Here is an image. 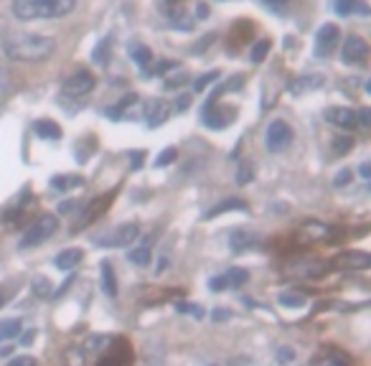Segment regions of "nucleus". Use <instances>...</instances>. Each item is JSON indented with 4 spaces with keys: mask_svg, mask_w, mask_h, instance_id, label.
<instances>
[{
    "mask_svg": "<svg viewBox=\"0 0 371 366\" xmlns=\"http://www.w3.org/2000/svg\"><path fill=\"white\" fill-rule=\"evenodd\" d=\"M323 84V76L320 74H303L297 76L295 82L288 84L290 94H295V97H300V94H305V92H315Z\"/></svg>",
    "mask_w": 371,
    "mask_h": 366,
    "instance_id": "nucleus-13",
    "label": "nucleus"
},
{
    "mask_svg": "<svg viewBox=\"0 0 371 366\" xmlns=\"http://www.w3.org/2000/svg\"><path fill=\"white\" fill-rule=\"evenodd\" d=\"M31 292H33L36 298H49V295H53L51 280H49V277H33V283H31Z\"/></svg>",
    "mask_w": 371,
    "mask_h": 366,
    "instance_id": "nucleus-26",
    "label": "nucleus"
},
{
    "mask_svg": "<svg viewBox=\"0 0 371 366\" xmlns=\"http://www.w3.org/2000/svg\"><path fill=\"white\" fill-rule=\"evenodd\" d=\"M84 178L82 176H74V173H69V176H53L51 178V188L53 191H72V188L82 186Z\"/></svg>",
    "mask_w": 371,
    "mask_h": 366,
    "instance_id": "nucleus-21",
    "label": "nucleus"
},
{
    "mask_svg": "<svg viewBox=\"0 0 371 366\" xmlns=\"http://www.w3.org/2000/svg\"><path fill=\"white\" fill-rule=\"evenodd\" d=\"M300 234H303L305 240L318 242V240H328V237L333 234V229H331L328 224H323V222H305Z\"/></svg>",
    "mask_w": 371,
    "mask_h": 366,
    "instance_id": "nucleus-17",
    "label": "nucleus"
},
{
    "mask_svg": "<svg viewBox=\"0 0 371 366\" xmlns=\"http://www.w3.org/2000/svg\"><path fill=\"white\" fill-rule=\"evenodd\" d=\"M112 344L110 336H104V333H92V336H87V341H84V353H94V351H102V349H107V346Z\"/></svg>",
    "mask_w": 371,
    "mask_h": 366,
    "instance_id": "nucleus-23",
    "label": "nucleus"
},
{
    "mask_svg": "<svg viewBox=\"0 0 371 366\" xmlns=\"http://www.w3.org/2000/svg\"><path fill=\"white\" fill-rule=\"evenodd\" d=\"M356 122L361 127H371V110H369V107L358 110V113H356Z\"/></svg>",
    "mask_w": 371,
    "mask_h": 366,
    "instance_id": "nucleus-42",
    "label": "nucleus"
},
{
    "mask_svg": "<svg viewBox=\"0 0 371 366\" xmlns=\"http://www.w3.org/2000/svg\"><path fill=\"white\" fill-rule=\"evenodd\" d=\"M249 206H247V201H242V199H224V201H219L216 206H211V209L204 214L206 219H214V217H222V214H226V211H247Z\"/></svg>",
    "mask_w": 371,
    "mask_h": 366,
    "instance_id": "nucleus-16",
    "label": "nucleus"
},
{
    "mask_svg": "<svg viewBox=\"0 0 371 366\" xmlns=\"http://www.w3.org/2000/svg\"><path fill=\"white\" fill-rule=\"evenodd\" d=\"M267 53H270V38H260V41L252 46V51H249V59H252V64H262Z\"/></svg>",
    "mask_w": 371,
    "mask_h": 366,
    "instance_id": "nucleus-30",
    "label": "nucleus"
},
{
    "mask_svg": "<svg viewBox=\"0 0 371 366\" xmlns=\"http://www.w3.org/2000/svg\"><path fill=\"white\" fill-rule=\"evenodd\" d=\"M99 272H102V290L107 292L110 298H115V295H117V277H115L112 262L104 260L102 265H99Z\"/></svg>",
    "mask_w": 371,
    "mask_h": 366,
    "instance_id": "nucleus-18",
    "label": "nucleus"
},
{
    "mask_svg": "<svg viewBox=\"0 0 371 366\" xmlns=\"http://www.w3.org/2000/svg\"><path fill=\"white\" fill-rule=\"evenodd\" d=\"M76 209H79V201H74V199L59 203V214H72V211H76Z\"/></svg>",
    "mask_w": 371,
    "mask_h": 366,
    "instance_id": "nucleus-44",
    "label": "nucleus"
},
{
    "mask_svg": "<svg viewBox=\"0 0 371 366\" xmlns=\"http://www.w3.org/2000/svg\"><path fill=\"white\" fill-rule=\"evenodd\" d=\"M326 120L338 127V130H354L358 125L356 113L351 107H331V110H326Z\"/></svg>",
    "mask_w": 371,
    "mask_h": 366,
    "instance_id": "nucleus-12",
    "label": "nucleus"
},
{
    "mask_svg": "<svg viewBox=\"0 0 371 366\" xmlns=\"http://www.w3.org/2000/svg\"><path fill=\"white\" fill-rule=\"evenodd\" d=\"M8 366H36V359L23 353V356H15V359H10V364H8Z\"/></svg>",
    "mask_w": 371,
    "mask_h": 366,
    "instance_id": "nucleus-43",
    "label": "nucleus"
},
{
    "mask_svg": "<svg viewBox=\"0 0 371 366\" xmlns=\"http://www.w3.org/2000/svg\"><path fill=\"white\" fill-rule=\"evenodd\" d=\"M331 150H333V156H346V153L354 150V138L351 135H338L331 142Z\"/></svg>",
    "mask_w": 371,
    "mask_h": 366,
    "instance_id": "nucleus-29",
    "label": "nucleus"
},
{
    "mask_svg": "<svg viewBox=\"0 0 371 366\" xmlns=\"http://www.w3.org/2000/svg\"><path fill=\"white\" fill-rule=\"evenodd\" d=\"M351 181H354V171H351V168H343L341 173H336L333 186H336V188H343V186H349Z\"/></svg>",
    "mask_w": 371,
    "mask_h": 366,
    "instance_id": "nucleus-35",
    "label": "nucleus"
},
{
    "mask_svg": "<svg viewBox=\"0 0 371 366\" xmlns=\"http://www.w3.org/2000/svg\"><path fill=\"white\" fill-rule=\"evenodd\" d=\"M358 0H336V13L338 15H349L356 8Z\"/></svg>",
    "mask_w": 371,
    "mask_h": 366,
    "instance_id": "nucleus-38",
    "label": "nucleus"
},
{
    "mask_svg": "<svg viewBox=\"0 0 371 366\" xmlns=\"http://www.w3.org/2000/svg\"><path fill=\"white\" fill-rule=\"evenodd\" d=\"M290 3H292V0H262V6L270 8L272 13H285L290 8Z\"/></svg>",
    "mask_w": 371,
    "mask_h": 366,
    "instance_id": "nucleus-34",
    "label": "nucleus"
},
{
    "mask_svg": "<svg viewBox=\"0 0 371 366\" xmlns=\"http://www.w3.org/2000/svg\"><path fill=\"white\" fill-rule=\"evenodd\" d=\"M179 310H181V313H191L193 318H201V315H204V310H201V308H196L193 303H179Z\"/></svg>",
    "mask_w": 371,
    "mask_h": 366,
    "instance_id": "nucleus-40",
    "label": "nucleus"
},
{
    "mask_svg": "<svg viewBox=\"0 0 371 366\" xmlns=\"http://www.w3.org/2000/svg\"><path fill=\"white\" fill-rule=\"evenodd\" d=\"M3 53L10 61H26V64H38L49 59L53 53V38L41 36V33H28V31H13L3 36Z\"/></svg>",
    "mask_w": 371,
    "mask_h": 366,
    "instance_id": "nucleus-1",
    "label": "nucleus"
},
{
    "mask_svg": "<svg viewBox=\"0 0 371 366\" xmlns=\"http://www.w3.org/2000/svg\"><path fill=\"white\" fill-rule=\"evenodd\" d=\"M10 351H13V346H3V349H0V356H8Z\"/></svg>",
    "mask_w": 371,
    "mask_h": 366,
    "instance_id": "nucleus-52",
    "label": "nucleus"
},
{
    "mask_svg": "<svg viewBox=\"0 0 371 366\" xmlns=\"http://www.w3.org/2000/svg\"><path fill=\"white\" fill-rule=\"evenodd\" d=\"M292 359H295V351H292L290 346H282L280 351H277V361H280V364H290Z\"/></svg>",
    "mask_w": 371,
    "mask_h": 366,
    "instance_id": "nucleus-39",
    "label": "nucleus"
},
{
    "mask_svg": "<svg viewBox=\"0 0 371 366\" xmlns=\"http://www.w3.org/2000/svg\"><path fill=\"white\" fill-rule=\"evenodd\" d=\"M64 359H67V366H84L87 364V353H84L82 346H72V349H67Z\"/></svg>",
    "mask_w": 371,
    "mask_h": 366,
    "instance_id": "nucleus-31",
    "label": "nucleus"
},
{
    "mask_svg": "<svg viewBox=\"0 0 371 366\" xmlns=\"http://www.w3.org/2000/svg\"><path fill=\"white\" fill-rule=\"evenodd\" d=\"M229 244L234 252H245V249L252 247V237H249V232H245V229H234V232L229 234Z\"/></svg>",
    "mask_w": 371,
    "mask_h": 366,
    "instance_id": "nucleus-24",
    "label": "nucleus"
},
{
    "mask_svg": "<svg viewBox=\"0 0 371 366\" xmlns=\"http://www.w3.org/2000/svg\"><path fill=\"white\" fill-rule=\"evenodd\" d=\"M94 87H97L94 74L87 72V69H79V72H74L69 79H64V87H61V90H64L67 97H84V94H90Z\"/></svg>",
    "mask_w": 371,
    "mask_h": 366,
    "instance_id": "nucleus-5",
    "label": "nucleus"
},
{
    "mask_svg": "<svg viewBox=\"0 0 371 366\" xmlns=\"http://www.w3.org/2000/svg\"><path fill=\"white\" fill-rule=\"evenodd\" d=\"M369 173H371L369 163H364V165H361V176H364V178H369Z\"/></svg>",
    "mask_w": 371,
    "mask_h": 366,
    "instance_id": "nucleus-50",
    "label": "nucleus"
},
{
    "mask_svg": "<svg viewBox=\"0 0 371 366\" xmlns=\"http://www.w3.org/2000/svg\"><path fill=\"white\" fill-rule=\"evenodd\" d=\"M188 105H191V94H181V97L176 99V107H179V110H186Z\"/></svg>",
    "mask_w": 371,
    "mask_h": 366,
    "instance_id": "nucleus-47",
    "label": "nucleus"
},
{
    "mask_svg": "<svg viewBox=\"0 0 371 366\" xmlns=\"http://www.w3.org/2000/svg\"><path fill=\"white\" fill-rule=\"evenodd\" d=\"M252 178H254L252 163H249V160H242V163H239V171H237V183H242V186H245V183H249Z\"/></svg>",
    "mask_w": 371,
    "mask_h": 366,
    "instance_id": "nucleus-33",
    "label": "nucleus"
},
{
    "mask_svg": "<svg viewBox=\"0 0 371 366\" xmlns=\"http://www.w3.org/2000/svg\"><path fill=\"white\" fill-rule=\"evenodd\" d=\"M59 229V222H56V217H51V214H46V217H41L38 222H33V224L23 232L21 237V249H33V247L44 244L49 237H53V232Z\"/></svg>",
    "mask_w": 371,
    "mask_h": 366,
    "instance_id": "nucleus-3",
    "label": "nucleus"
},
{
    "mask_svg": "<svg viewBox=\"0 0 371 366\" xmlns=\"http://www.w3.org/2000/svg\"><path fill=\"white\" fill-rule=\"evenodd\" d=\"M211 318H214V321H229L231 313L229 310H224V308H216L214 313H211Z\"/></svg>",
    "mask_w": 371,
    "mask_h": 366,
    "instance_id": "nucleus-45",
    "label": "nucleus"
},
{
    "mask_svg": "<svg viewBox=\"0 0 371 366\" xmlns=\"http://www.w3.org/2000/svg\"><path fill=\"white\" fill-rule=\"evenodd\" d=\"M208 288L214 292H222V290H226L229 285H226V280H224V275H216V277H211V283H208Z\"/></svg>",
    "mask_w": 371,
    "mask_h": 366,
    "instance_id": "nucleus-41",
    "label": "nucleus"
},
{
    "mask_svg": "<svg viewBox=\"0 0 371 366\" xmlns=\"http://www.w3.org/2000/svg\"><path fill=\"white\" fill-rule=\"evenodd\" d=\"M97 366H125V364H122V361H119V359H115V356H112V353H110L107 359H102Z\"/></svg>",
    "mask_w": 371,
    "mask_h": 366,
    "instance_id": "nucleus-46",
    "label": "nucleus"
},
{
    "mask_svg": "<svg viewBox=\"0 0 371 366\" xmlns=\"http://www.w3.org/2000/svg\"><path fill=\"white\" fill-rule=\"evenodd\" d=\"M224 280H226L229 288H242V285L249 280V272L242 269V267H231L229 272H224Z\"/></svg>",
    "mask_w": 371,
    "mask_h": 366,
    "instance_id": "nucleus-27",
    "label": "nucleus"
},
{
    "mask_svg": "<svg viewBox=\"0 0 371 366\" xmlns=\"http://www.w3.org/2000/svg\"><path fill=\"white\" fill-rule=\"evenodd\" d=\"M333 265L341 269H366L371 267V254L361 252V249H349V252L336 254Z\"/></svg>",
    "mask_w": 371,
    "mask_h": 366,
    "instance_id": "nucleus-11",
    "label": "nucleus"
},
{
    "mask_svg": "<svg viewBox=\"0 0 371 366\" xmlns=\"http://www.w3.org/2000/svg\"><path fill=\"white\" fill-rule=\"evenodd\" d=\"M31 341H33V333H26V336L21 338V344L26 346V344H31Z\"/></svg>",
    "mask_w": 371,
    "mask_h": 366,
    "instance_id": "nucleus-51",
    "label": "nucleus"
},
{
    "mask_svg": "<svg viewBox=\"0 0 371 366\" xmlns=\"http://www.w3.org/2000/svg\"><path fill=\"white\" fill-rule=\"evenodd\" d=\"M150 240H153V237H150ZM150 240H145L140 247L130 249V252H127V260L133 262V265H138V267H148L150 265Z\"/></svg>",
    "mask_w": 371,
    "mask_h": 366,
    "instance_id": "nucleus-19",
    "label": "nucleus"
},
{
    "mask_svg": "<svg viewBox=\"0 0 371 366\" xmlns=\"http://www.w3.org/2000/svg\"><path fill=\"white\" fill-rule=\"evenodd\" d=\"M76 0H13V13L21 21H38V18H64L72 13Z\"/></svg>",
    "mask_w": 371,
    "mask_h": 366,
    "instance_id": "nucleus-2",
    "label": "nucleus"
},
{
    "mask_svg": "<svg viewBox=\"0 0 371 366\" xmlns=\"http://www.w3.org/2000/svg\"><path fill=\"white\" fill-rule=\"evenodd\" d=\"M82 260H84V252L82 249H76V247H72V249H61L56 257H53V265L59 269H64V272H72V269L76 267V265H82Z\"/></svg>",
    "mask_w": 371,
    "mask_h": 366,
    "instance_id": "nucleus-14",
    "label": "nucleus"
},
{
    "mask_svg": "<svg viewBox=\"0 0 371 366\" xmlns=\"http://www.w3.org/2000/svg\"><path fill=\"white\" fill-rule=\"evenodd\" d=\"M341 56L346 64H364L366 56H369V44L361 36H349L343 44Z\"/></svg>",
    "mask_w": 371,
    "mask_h": 366,
    "instance_id": "nucleus-10",
    "label": "nucleus"
},
{
    "mask_svg": "<svg viewBox=\"0 0 371 366\" xmlns=\"http://www.w3.org/2000/svg\"><path fill=\"white\" fill-rule=\"evenodd\" d=\"M135 237H138V224L135 222H127V224L115 226L112 232H107L99 240V247H127L133 244Z\"/></svg>",
    "mask_w": 371,
    "mask_h": 366,
    "instance_id": "nucleus-7",
    "label": "nucleus"
},
{
    "mask_svg": "<svg viewBox=\"0 0 371 366\" xmlns=\"http://www.w3.org/2000/svg\"><path fill=\"white\" fill-rule=\"evenodd\" d=\"M338 38H341V31L336 23H326L323 28L318 31V36H315V56H331L336 51V46H338Z\"/></svg>",
    "mask_w": 371,
    "mask_h": 366,
    "instance_id": "nucleus-8",
    "label": "nucleus"
},
{
    "mask_svg": "<svg viewBox=\"0 0 371 366\" xmlns=\"http://www.w3.org/2000/svg\"><path fill=\"white\" fill-rule=\"evenodd\" d=\"M142 117H145V122H148L150 127H160L168 117H171V107L165 105L163 99L153 97L142 105Z\"/></svg>",
    "mask_w": 371,
    "mask_h": 366,
    "instance_id": "nucleus-9",
    "label": "nucleus"
},
{
    "mask_svg": "<svg viewBox=\"0 0 371 366\" xmlns=\"http://www.w3.org/2000/svg\"><path fill=\"white\" fill-rule=\"evenodd\" d=\"M33 130H36V135L44 138V140H59L61 138V127L53 120H38L36 125H33Z\"/></svg>",
    "mask_w": 371,
    "mask_h": 366,
    "instance_id": "nucleus-20",
    "label": "nucleus"
},
{
    "mask_svg": "<svg viewBox=\"0 0 371 366\" xmlns=\"http://www.w3.org/2000/svg\"><path fill=\"white\" fill-rule=\"evenodd\" d=\"M21 333V321L18 318H8V321L0 323V341H10Z\"/></svg>",
    "mask_w": 371,
    "mask_h": 366,
    "instance_id": "nucleus-28",
    "label": "nucleus"
},
{
    "mask_svg": "<svg viewBox=\"0 0 371 366\" xmlns=\"http://www.w3.org/2000/svg\"><path fill=\"white\" fill-rule=\"evenodd\" d=\"M130 56H133V61L138 64V67L142 69V72H148L150 67V59H153V53H150L148 46H142V44H133L130 46Z\"/></svg>",
    "mask_w": 371,
    "mask_h": 366,
    "instance_id": "nucleus-22",
    "label": "nucleus"
},
{
    "mask_svg": "<svg viewBox=\"0 0 371 366\" xmlns=\"http://www.w3.org/2000/svg\"><path fill=\"white\" fill-rule=\"evenodd\" d=\"M349 356L338 349H323V351L313 359V366H349Z\"/></svg>",
    "mask_w": 371,
    "mask_h": 366,
    "instance_id": "nucleus-15",
    "label": "nucleus"
},
{
    "mask_svg": "<svg viewBox=\"0 0 371 366\" xmlns=\"http://www.w3.org/2000/svg\"><path fill=\"white\" fill-rule=\"evenodd\" d=\"M165 267H168V257H160V260H158L156 272H158V275H163V272H165Z\"/></svg>",
    "mask_w": 371,
    "mask_h": 366,
    "instance_id": "nucleus-49",
    "label": "nucleus"
},
{
    "mask_svg": "<svg viewBox=\"0 0 371 366\" xmlns=\"http://www.w3.org/2000/svg\"><path fill=\"white\" fill-rule=\"evenodd\" d=\"M130 158H133V168L138 171V168L142 165V153H130Z\"/></svg>",
    "mask_w": 371,
    "mask_h": 366,
    "instance_id": "nucleus-48",
    "label": "nucleus"
},
{
    "mask_svg": "<svg viewBox=\"0 0 371 366\" xmlns=\"http://www.w3.org/2000/svg\"><path fill=\"white\" fill-rule=\"evenodd\" d=\"M107 206H110V199H107V196H99V199H97V201L90 206V211H87V214H84V217L79 219V226H87V224L92 222V219L99 217V214H102V211L107 209Z\"/></svg>",
    "mask_w": 371,
    "mask_h": 366,
    "instance_id": "nucleus-25",
    "label": "nucleus"
},
{
    "mask_svg": "<svg viewBox=\"0 0 371 366\" xmlns=\"http://www.w3.org/2000/svg\"><path fill=\"white\" fill-rule=\"evenodd\" d=\"M219 76H222V72H208V74H204V76H199V82L193 84V90L196 92H201V90H206V84H211L214 82V79H219Z\"/></svg>",
    "mask_w": 371,
    "mask_h": 366,
    "instance_id": "nucleus-36",
    "label": "nucleus"
},
{
    "mask_svg": "<svg viewBox=\"0 0 371 366\" xmlns=\"http://www.w3.org/2000/svg\"><path fill=\"white\" fill-rule=\"evenodd\" d=\"M176 158H179V150H176V148H168V150H163V153H160V156L156 158V165H160V168H163V165L173 163Z\"/></svg>",
    "mask_w": 371,
    "mask_h": 366,
    "instance_id": "nucleus-37",
    "label": "nucleus"
},
{
    "mask_svg": "<svg viewBox=\"0 0 371 366\" xmlns=\"http://www.w3.org/2000/svg\"><path fill=\"white\" fill-rule=\"evenodd\" d=\"M277 303L285 308H303L305 306V298L300 295V292H280V298H277Z\"/></svg>",
    "mask_w": 371,
    "mask_h": 366,
    "instance_id": "nucleus-32",
    "label": "nucleus"
},
{
    "mask_svg": "<svg viewBox=\"0 0 371 366\" xmlns=\"http://www.w3.org/2000/svg\"><path fill=\"white\" fill-rule=\"evenodd\" d=\"M292 142V130L285 120H272L265 130V148L270 153H282Z\"/></svg>",
    "mask_w": 371,
    "mask_h": 366,
    "instance_id": "nucleus-4",
    "label": "nucleus"
},
{
    "mask_svg": "<svg viewBox=\"0 0 371 366\" xmlns=\"http://www.w3.org/2000/svg\"><path fill=\"white\" fill-rule=\"evenodd\" d=\"M234 117H237V110L222 107V105H216V102L204 107V125L211 127V130H224L226 125H231Z\"/></svg>",
    "mask_w": 371,
    "mask_h": 366,
    "instance_id": "nucleus-6",
    "label": "nucleus"
}]
</instances>
